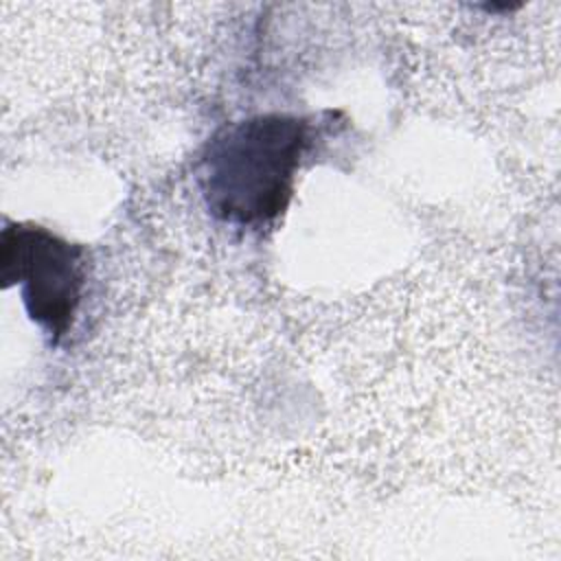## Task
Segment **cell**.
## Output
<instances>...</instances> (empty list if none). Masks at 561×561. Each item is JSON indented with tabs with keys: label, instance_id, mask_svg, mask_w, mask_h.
<instances>
[{
	"label": "cell",
	"instance_id": "2",
	"mask_svg": "<svg viewBox=\"0 0 561 561\" xmlns=\"http://www.w3.org/2000/svg\"><path fill=\"white\" fill-rule=\"evenodd\" d=\"M83 248L37 224H7L0 232V280L20 287L28 318L57 344L70 329L85 285Z\"/></svg>",
	"mask_w": 561,
	"mask_h": 561
},
{
	"label": "cell",
	"instance_id": "1",
	"mask_svg": "<svg viewBox=\"0 0 561 561\" xmlns=\"http://www.w3.org/2000/svg\"><path fill=\"white\" fill-rule=\"evenodd\" d=\"M309 125L289 114H261L217 131L199 160L206 208L221 221L261 226L289 204Z\"/></svg>",
	"mask_w": 561,
	"mask_h": 561
}]
</instances>
